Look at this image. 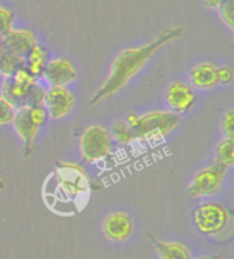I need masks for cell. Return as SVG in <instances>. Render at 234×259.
<instances>
[{"label":"cell","instance_id":"ffe728a7","mask_svg":"<svg viewBox=\"0 0 234 259\" xmlns=\"http://www.w3.org/2000/svg\"><path fill=\"white\" fill-rule=\"evenodd\" d=\"M15 14L7 7L0 6V38H3L6 34L9 33L14 25Z\"/></svg>","mask_w":234,"mask_h":259},{"label":"cell","instance_id":"d6986e66","mask_svg":"<svg viewBox=\"0 0 234 259\" xmlns=\"http://www.w3.org/2000/svg\"><path fill=\"white\" fill-rule=\"evenodd\" d=\"M22 66H25V58L19 57V55L14 54V52L9 51L5 62H3L2 74L0 75H3L5 78H7V77H13V75H14Z\"/></svg>","mask_w":234,"mask_h":259},{"label":"cell","instance_id":"30bf717a","mask_svg":"<svg viewBox=\"0 0 234 259\" xmlns=\"http://www.w3.org/2000/svg\"><path fill=\"white\" fill-rule=\"evenodd\" d=\"M197 96L191 85L175 81L167 87L166 91V103L169 109L175 114H185L195 107Z\"/></svg>","mask_w":234,"mask_h":259},{"label":"cell","instance_id":"7a4b0ae2","mask_svg":"<svg viewBox=\"0 0 234 259\" xmlns=\"http://www.w3.org/2000/svg\"><path fill=\"white\" fill-rule=\"evenodd\" d=\"M125 122L130 126L137 142H158L181 123V117L173 111L156 110L146 114H129Z\"/></svg>","mask_w":234,"mask_h":259},{"label":"cell","instance_id":"5bb4252c","mask_svg":"<svg viewBox=\"0 0 234 259\" xmlns=\"http://www.w3.org/2000/svg\"><path fill=\"white\" fill-rule=\"evenodd\" d=\"M189 80L199 90H210L219 84L218 67L211 62H203L193 67L189 73Z\"/></svg>","mask_w":234,"mask_h":259},{"label":"cell","instance_id":"277c9868","mask_svg":"<svg viewBox=\"0 0 234 259\" xmlns=\"http://www.w3.org/2000/svg\"><path fill=\"white\" fill-rule=\"evenodd\" d=\"M48 114L44 106H24L15 110L13 117V126L19 139L24 143V155L32 154L34 140L38 135L40 127L47 122Z\"/></svg>","mask_w":234,"mask_h":259},{"label":"cell","instance_id":"44dd1931","mask_svg":"<svg viewBox=\"0 0 234 259\" xmlns=\"http://www.w3.org/2000/svg\"><path fill=\"white\" fill-rule=\"evenodd\" d=\"M14 107L3 96H0V126H5V125L11 123L13 117H14Z\"/></svg>","mask_w":234,"mask_h":259},{"label":"cell","instance_id":"d4e9b609","mask_svg":"<svg viewBox=\"0 0 234 259\" xmlns=\"http://www.w3.org/2000/svg\"><path fill=\"white\" fill-rule=\"evenodd\" d=\"M227 2H229V0H203L204 6L210 10H218L220 6H223L225 3H227Z\"/></svg>","mask_w":234,"mask_h":259},{"label":"cell","instance_id":"5b68a950","mask_svg":"<svg viewBox=\"0 0 234 259\" xmlns=\"http://www.w3.org/2000/svg\"><path fill=\"white\" fill-rule=\"evenodd\" d=\"M113 139L107 129L100 125H92L85 129L80 139L81 156L84 162L95 163L106 159L111 154Z\"/></svg>","mask_w":234,"mask_h":259},{"label":"cell","instance_id":"484cf974","mask_svg":"<svg viewBox=\"0 0 234 259\" xmlns=\"http://www.w3.org/2000/svg\"><path fill=\"white\" fill-rule=\"evenodd\" d=\"M7 54H9V50L6 47L3 38H0V74H2V67H3V62H5Z\"/></svg>","mask_w":234,"mask_h":259},{"label":"cell","instance_id":"3957f363","mask_svg":"<svg viewBox=\"0 0 234 259\" xmlns=\"http://www.w3.org/2000/svg\"><path fill=\"white\" fill-rule=\"evenodd\" d=\"M192 220L199 233L204 236H218L227 231L233 221V215L223 204L207 202L195 207Z\"/></svg>","mask_w":234,"mask_h":259},{"label":"cell","instance_id":"4fadbf2b","mask_svg":"<svg viewBox=\"0 0 234 259\" xmlns=\"http://www.w3.org/2000/svg\"><path fill=\"white\" fill-rule=\"evenodd\" d=\"M3 41L10 52H14L24 58L37 44L34 34L28 29H11L3 37Z\"/></svg>","mask_w":234,"mask_h":259},{"label":"cell","instance_id":"ac0fdd59","mask_svg":"<svg viewBox=\"0 0 234 259\" xmlns=\"http://www.w3.org/2000/svg\"><path fill=\"white\" fill-rule=\"evenodd\" d=\"M111 139L119 143L121 146H129L131 143H136V136L125 121H117L111 126Z\"/></svg>","mask_w":234,"mask_h":259},{"label":"cell","instance_id":"e0dca14e","mask_svg":"<svg viewBox=\"0 0 234 259\" xmlns=\"http://www.w3.org/2000/svg\"><path fill=\"white\" fill-rule=\"evenodd\" d=\"M216 165L222 166L223 169H230L234 163V143L233 139L225 137L215 150V162Z\"/></svg>","mask_w":234,"mask_h":259},{"label":"cell","instance_id":"6da1fadb","mask_svg":"<svg viewBox=\"0 0 234 259\" xmlns=\"http://www.w3.org/2000/svg\"><path fill=\"white\" fill-rule=\"evenodd\" d=\"M182 36L183 28L173 26V28L164 29L163 32H160L156 37L141 47L126 48L119 52L114 59L107 78L103 85L96 91V94L92 96L89 106H95L99 102L107 99L123 90L129 84V81L143 70V67L146 66L151 58L154 57L160 48L177 38L182 37Z\"/></svg>","mask_w":234,"mask_h":259},{"label":"cell","instance_id":"9a60e30c","mask_svg":"<svg viewBox=\"0 0 234 259\" xmlns=\"http://www.w3.org/2000/svg\"><path fill=\"white\" fill-rule=\"evenodd\" d=\"M148 237L160 259H192L189 250L181 243H175V241L167 243V241L158 240L152 233H148Z\"/></svg>","mask_w":234,"mask_h":259},{"label":"cell","instance_id":"7c38bea8","mask_svg":"<svg viewBox=\"0 0 234 259\" xmlns=\"http://www.w3.org/2000/svg\"><path fill=\"white\" fill-rule=\"evenodd\" d=\"M133 232V221L127 212L110 214L103 222V233L113 241H125Z\"/></svg>","mask_w":234,"mask_h":259},{"label":"cell","instance_id":"8fae6325","mask_svg":"<svg viewBox=\"0 0 234 259\" xmlns=\"http://www.w3.org/2000/svg\"><path fill=\"white\" fill-rule=\"evenodd\" d=\"M42 77L51 87H66L77 78V70L70 61L65 58H55L47 63Z\"/></svg>","mask_w":234,"mask_h":259},{"label":"cell","instance_id":"ba28073f","mask_svg":"<svg viewBox=\"0 0 234 259\" xmlns=\"http://www.w3.org/2000/svg\"><path fill=\"white\" fill-rule=\"evenodd\" d=\"M55 175L59 187L73 198L86 195L92 188V183L85 170L75 163L58 162Z\"/></svg>","mask_w":234,"mask_h":259},{"label":"cell","instance_id":"8992f818","mask_svg":"<svg viewBox=\"0 0 234 259\" xmlns=\"http://www.w3.org/2000/svg\"><path fill=\"white\" fill-rule=\"evenodd\" d=\"M36 84L37 78L28 70V67L22 66L13 77L5 78L0 96H3L17 110L28 106L33 87Z\"/></svg>","mask_w":234,"mask_h":259},{"label":"cell","instance_id":"603a6c76","mask_svg":"<svg viewBox=\"0 0 234 259\" xmlns=\"http://www.w3.org/2000/svg\"><path fill=\"white\" fill-rule=\"evenodd\" d=\"M222 132L227 139H233L234 136V113L233 109H229L222 117Z\"/></svg>","mask_w":234,"mask_h":259},{"label":"cell","instance_id":"7402d4cb","mask_svg":"<svg viewBox=\"0 0 234 259\" xmlns=\"http://www.w3.org/2000/svg\"><path fill=\"white\" fill-rule=\"evenodd\" d=\"M218 13H219L220 19L223 21V24L233 30L234 29V19H233V0H229L227 3H225L223 6H220L218 9Z\"/></svg>","mask_w":234,"mask_h":259},{"label":"cell","instance_id":"2e32d148","mask_svg":"<svg viewBox=\"0 0 234 259\" xmlns=\"http://www.w3.org/2000/svg\"><path fill=\"white\" fill-rule=\"evenodd\" d=\"M48 63V51L47 48L41 44H36L25 57V66L32 73L36 78L42 77V73L45 70Z\"/></svg>","mask_w":234,"mask_h":259},{"label":"cell","instance_id":"52a82bcc","mask_svg":"<svg viewBox=\"0 0 234 259\" xmlns=\"http://www.w3.org/2000/svg\"><path fill=\"white\" fill-rule=\"evenodd\" d=\"M226 173L227 170L216 163L199 170L196 175L193 176L192 181L188 187V196L197 199L203 196H214L216 193H219Z\"/></svg>","mask_w":234,"mask_h":259},{"label":"cell","instance_id":"4316f807","mask_svg":"<svg viewBox=\"0 0 234 259\" xmlns=\"http://www.w3.org/2000/svg\"><path fill=\"white\" fill-rule=\"evenodd\" d=\"M199 259H220V255H215V256H203Z\"/></svg>","mask_w":234,"mask_h":259},{"label":"cell","instance_id":"cb8c5ba5","mask_svg":"<svg viewBox=\"0 0 234 259\" xmlns=\"http://www.w3.org/2000/svg\"><path fill=\"white\" fill-rule=\"evenodd\" d=\"M233 70L229 66H222L218 69V81L219 84H230L233 81Z\"/></svg>","mask_w":234,"mask_h":259},{"label":"cell","instance_id":"9c48e42d","mask_svg":"<svg viewBox=\"0 0 234 259\" xmlns=\"http://www.w3.org/2000/svg\"><path fill=\"white\" fill-rule=\"evenodd\" d=\"M44 109L52 119H62L74 109V96L65 87H51L45 92Z\"/></svg>","mask_w":234,"mask_h":259}]
</instances>
